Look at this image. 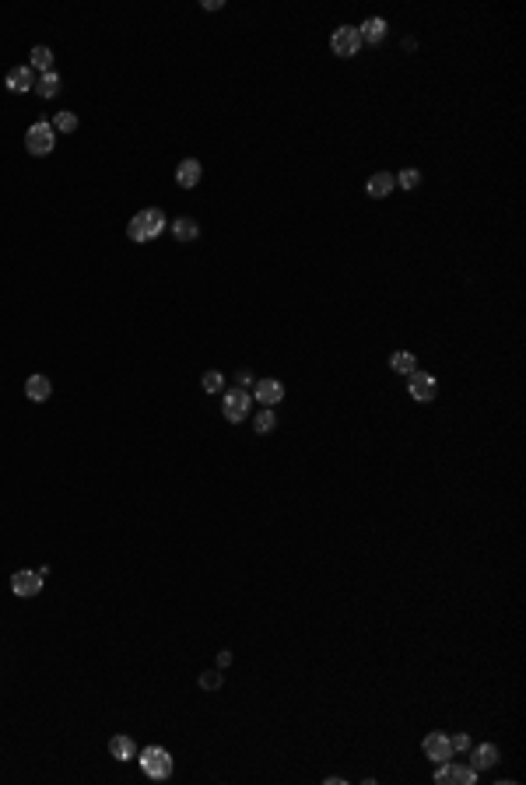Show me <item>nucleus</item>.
<instances>
[{
    "label": "nucleus",
    "mask_w": 526,
    "mask_h": 785,
    "mask_svg": "<svg viewBox=\"0 0 526 785\" xmlns=\"http://www.w3.org/2000/svg\"><path fill=\"white\" fill-rule=\"evenodd\" d=\"M165 214L158 207H144V210H137L133 217H130V225H126V235H130V242H151V239H158L165 232Z\"/></svg>",
    "instance_id": "f257e3e1"
},
{
    "label": "nucleus",
    "mask_w": 526,
    "mask_h": 785,
    "mask_svg": "<svg viewBox=\"0 0 526 785\" xmlns=\"http://www.w3.org/2000/svg\"><path fill=\"white\" fill-rule=\"evenodd\" d=\"M137 761H141V771H144L148 779H155V782L172 779V771H176V761H172V754H168L165 746H144V750L137 754Z\"/></svg>",
    "instance_id": "f03ea898"
},
{
    "label": "nucleus",
    "mask_w": 526,
    "mask_h": 785,
    "mask_svg": "<svg viewBox=\"0 0 526 785\" xmlns=\"http://www.w3.org/2000/svg\"><path fill=\"white\" fill-rule=\"evenodd\" d=\"M56 148V130H53V123H32L29 130H25V151L29 155H36V158H42V155H49Z\"/></svg>",
    "instance_id": "7ed1b4c3"
},
{
    "label": "nucleus",
    "mask_w": 526,
    "mask_h": 785,
    "mask_svg": "<svg viewBox=\"0 0 526 785\" xmlns=\"http://www.w3.org/2000/svg\"><path fill=\"white\" fill-rule=\"evenodd\" d=\"M249 411H253V396L246 389H225L221 393V414H225L228 424H243Z\"/></svg>",
    "instance_id": "20e7f679"
},
{
    "label": "nucleus",
    "mask_w": 526,
    "mask_h": 785,
    "mask_svg": "<svg viewBox=\"0 0 526 785\" xmlns=\"http://www.w3.org/2000/svg\"><path fill=\"white\" fill-rule=\"evenodd\" d=\"M330 49H333V56H340V60L358 56V49H362L358 29H355V25H337V32L330 36Z\"/></svg>",
    "instance_id": "39448f33"
},
{
    "label": "nucleus",
    "mask_w": 526,
    "mask_h": 785,
    "mask_svg": "<svg viewBox=\"0 0 526 785\" xmlns=\"http://www.w3.org/2000/svg\"><path fill=\"white\" fill-rule=\"evenodd\" d=\"M410 386H407V393H410V400L414 404H432L435 400V393H439V382L432 379L428 372H410Z\"/></svg>",
    "instance_id": "423d86ee"
},
{
    "label": "nucleus",
    "mask_w": 526,
    "mask_h": 785,
    "mask_svg": "<svg viewBox=\"0 0 526 785\" xmlns=\"http://www.w3.org/2000/svg\"><path fill=\"white\" fill-rule=\"evenodd\" d=\"M253 400H260L263 407H274L284 400V382L281 379H256L253 382Z\"/></svg>",
    "instance_id": "0eeeda50"
},
{
    "label": "nucleus",
    "mask_w": 526,
    "mask_h": 785,
    "mask_svg": "<svg viewBox=\"0 0 526 785\" xmlns=\"http://www.w3.org/2000/svg\"><path fill=\"white\" fill-rule=\"evenodd\" d=\"M11 589H14V596H21V600H32V596H39L42 592V575L39 572H14V579H11Z\"/></svg>",
    "instance_id": "6e6552de"
},
{
    "label": "nucleus",
    "mask_w": 526,
    "mask_h": 785,
    "mask_svg": "<svg viewBox=\"0 0 526 785\" xmlns=\"http://www.w3.org/2000/svg\"><path fill=\"white\" fill-rule=\"evenodd\" d=\"M36 71L29 67V63H21V67H14V71H7V88L14 91V95H25V91H32L36 88Z\"/></svg>",
    "instance_id": "1a4fd4ad"
},
{
    "label": "nucleus",
    "mask_w": 526,
    "mask_h": 785,
    "mask_svg": "<svg viewBox=\"0 0 526 785\" xmlns=\"http://www.w3.org/2000/svg\"><path fill=\"white\" fill-rule=\"evenodd\" d=\"M425 757H428V761H435V764L449 761V757H452L449 737H442V733H428V737H425Z\"/></svg>",
    "instance_id": "9d476101"
},
{
    "label": "nucleus",
    "mask_w": 526,
    "mask_h": 785,
    "mask_svg": "<svg viewBox=\"0 0 526 785\" xmlns=\"http://www.w3.org/2000/svg\"><path fill=\"white\" fill-rule=\"evenodd\" d=\"M201 175H203V165L197 158H183L179 168H176V183H179L183 190H193V186L201 183Z\"/></svg>",
    "instance_id": "9b49d317"
},
{
    "label": "nucleus",
    "mask_w": 526,
    "mask_h": 785,
    "mask_svg": "<svg viewBox=\"0 0 526 785\" xmlns=\"http://www.w3.org/2000/svg\"><path fill=\"white\" fill-rule=\"evenodd\" d=\"M393 186H397V179H393L390 172H375V175H368L365 193H368L372 200H383V197H390V193H393Z\"/></svg>",
    "instance_id": "f8f14e48"
},
{
    "label": "nucleus",
    "mask_w": 526,
    "mask_h": 785,
    "mask_svg": "<svg viewBox=\"0 0 526 785\" xmlns=\"http://www.w3.org/2000/svg\"><path fill=\"white\" fill-rule=\"evenodd\" d=\"M49 393H53V382H49L46 375H29V379H25V396H29L32 404H46Z\"/></svg>",
    "instance_id": "ddd939ff"
},
{
    "label": "nucleus",
    "mask_w": 526,
    "mask_h": 785,
    "mask_svg": "<svg viewBox=\"0 0 526 785\" xmlns=\"http://www.w3.org/2000/svg\"><path fill=\"white\" fill-rule=\"evenodd\" d=\"M358 39H362V46H379L386 39V21L383 18H368L365 25H358Z\"/></svg>",
    "instance_id": "4468645a"
},
{
    "label": "nucleus",
    "mask_w": 526,
    "mask_h": 785,
    "mask_svg": "<svg viewBox=\"0 0 526 785\" xmlns=\"http://www.w3.org/2000/svg\"><path fill=\"white\" fill-rule=\"evenodd\" d=\"M495 764H498V746H495V744L474 746V754H470V768L487 771V768H495Z\"/></svg>",
    "instance_id": "2eb2a0df"
},
{
    "label": "nucleus",
    "mask_w": 526,
    "mask_h": 785,
    "mask_svg": "<svg viewBox=\"0 0 526 785\" xmlns=\"http://www.w3.org/2000/svg\"><path fill=\"white\" fill-rule=\"evenodd\" d=\"M172 235H176L179 242H193V239L201 235V225H197L193 217H176V221H172Z\"/></svg>",
    "instance_id": "dca6fc26"
},
{
    "label": "nucleus",
    "mask_w": 526,
    "mask_h": 785,
    "mask_svg": "<svg viewBox=\"0 0 526 785\" xmlns=\"http://www.w3.org/2000/svg\"><path fill=\"white\" fill-rule=\"evenodd\" d=\"M390 369H393V375H410L418 372V358L410 351H393L390 354Z\"/></svg>",
    "instance_id": "f3484780"
},
{
    "label": "nucleus",
    "mask_w": 526,
    "mask_h": 785,
    "mask_svg": "<svg viewBox=\"0 0 526 785\" xmlns=\"http://www.w3.org/2000/svg\"><path fill=\"white\" fill-rule=\"evenodd\" d=\"M109 754H113L116 761H133V757H137V744H133L130 737H113V740H109Z\"/></svg>",
    "instance_id": "a211bd4d"
},
{
    "label": "nucleus",
    "mask_w": 526,
    "mask_h": 785,
    "mask_svg": "<svg viewBox=\"0 0 526 785\" xmlns=\"http://www.w3.org/2000/svg\"><path fill=\"white\" fill-rule=\"evenodd\" d=\"M29 67H32V71H42V74L53 71V49H49V46H36V49L29 53Z\"/></svg>",
    "instance_id": "6ab92c4d"
},
{
    "label": "nucleus",
    "mask_w": 526,
    "mask_h": 785,
    "mask_svg": "<svg viewBox=\"0 0 526 785\" xmlns=\"http://www.w3.org/2000/svg\"><path fill=\"white\" fill-rule=\"evenodd\" d=\"M56 91H60V74H56V71H46L39 81H36V95H39V98H53Z\"/></svg>",
    "instance_id": "aec40b11"
},
{
    "label": "nucleus",
    "mask_w": 526,
    "mask_h": 785,
    "mask_svg": "<svg viewBox=\"0 0 526 785\" xmlns=\"http://www.w3.org/2000/svg\"><path fill=\"white\" fill-rule=\"evenodd\" d=\"M460 779H463V768H456L452 761H442L439 771H435V782L439 785H460Z\"/></svg>",
    "instance_id": "412c9836"
},
{
    "label": "nucleus",
    "mask_w": 526,
    "mask_h": 785,
    "mask_svg": "<svg viewBox=\"0 0 526 785\" xmlns=\"http://www.w3.org/2000/svg\"><path fill=\"white\" fill-rule=\"evenodd\" d=\"M274 428H278V414L270 411V407H267V411H260L256 417H253V431H260V435H270Z\"/></svg>",
    "instance_id": "4be33fe9"
},
{
    "label": "nucleus",
    "mask_w": 526,
    "mask_h": 785,
    "mask_svg": "<svg viewBox=\"0 0 526 785\" xmlns=\"http://www.w3.org/2000/svg\"><path fill=\"white\" fill-rule=\"evenodd\" d=\"M53 130H56V133H74V130H78V116H74V113H56Z\"/></svg>",
    "instance_id": "5701e85b"
},
{
    "label": "nucleus",
    "mask_w": 526,
    "mask_h": 785,
    "mask_svg": "<svg viewBox=\"0 0 526 785\" xmlns=\"http://www.w3.org/2000/svg\"><path fill=\"white\" fill-rule=\"evenodd\" d=\"M201 386H203V393H225V375L221 372H203Z\"/></svg>",
    "instance_id": "b1692460"
},
{
    "label": "nucleus",
    "mask_w": 526,
    "mask_h": 785,
    "mask_svg": "<svg viewBox=\"0 0 526 785\" xmlns=\"http://www.w3.org/2000/svg\"><path fill=\"white\" fill-rule=\"evenodd\" d=\"M397 186H400V190H418V186H421V172H418V168H404V172L397 175Z\"/></svg>",
    "instance_id": "393cba45"
},
{
    "label": "nucleus",
    "mask_w": 526,
    "mask_h": 785,
    "mask_svg": "<svg viewBox=\"0 0 526 785\" xmlns=\"http://www.w3.org/2000/svg\"><path fill=\"white\" fill-rule=\"evenodd\" d=\"M221 680H225V677H221V669H207V673H201V687H203V691H218V687H221Z\"/></svg>",
    "instance_id": "a878e982"
},
{
    "label": "nucleus",
    "mask_w": 526,
    "mask_h": 785,
    "mask_svg": "<svg viewBox=\"0 0 526 785\" xmlns=\"http://www.w3.org/2000/svg\"><path fill=\"white\" fill-rule=\"evenodd\" d=\"M449 746H452V754H456V750H470V737H467V733H456V737L449 740Z\"/></svg>",
    "instance_id": "bb28decb"
},
{
    "label": "nucleus",
    "mask_w": 526,
    "mask_h": 785,
    "mask_svg": "<svg viewBox=\"0 0 526 785\" xmlns=\"http://www.w3.org/2000/svg\"><path fill=\"white\" fill-rule=\"evenodd\" d=\"M460 785H477V768H463V779Z\"/></svg>",
    "instance_id": "cd10ccee"
},
{
    "label": "nucleus",
    "mask_w": 526,
    "mask_h": 785,
    "mask_svg": "<svg viewBox=\"0 0 526 785\" xmlns=\"http://www.w3.org/2000/svg\"><path fill=\"white\" fill-rule=\"evenodd\" d=\"M236 382H239V389H246V386H253V375H249V372L243 369V372L236 375Z\"/></svg>",
    "instance_id": "c85d7f7f"
},
{
    "label": "nucleus",
    "mask_w": 526,
    "mask_h": 785,
    "mask_svg": "<svg viewBox=\"0 0 526 785\" xmlns=\"http://www.w3.org/2000/svg\"><path fill=\"white\" fill-rule=\"evenodd\" d=\"M232 666V652H218V669H228Z\"/></svg>",
    "instance_id": "c756f323"
}]
</instances>
